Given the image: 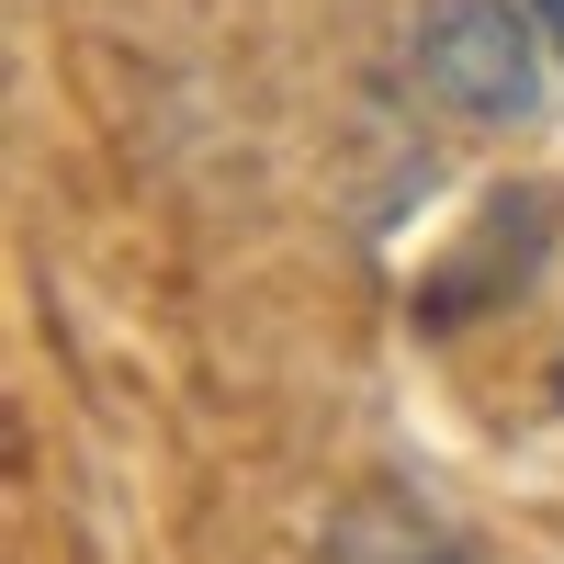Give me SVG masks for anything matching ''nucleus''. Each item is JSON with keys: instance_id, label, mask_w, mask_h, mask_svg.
<instances>
[{"instance_id": "obj_1", "label": "nucleus", "mask_w": 564, "mask_h": 564, "mask_svg": "<svg viewBox=\"0 0 564 564\" xmlns=\"http://www.w3.org/2000/svg\"><path fill=\"white\" fill-rule=\"evenodd\" d=\"M542 12L531 0H430L417 12V79L463 124H531L542 113Z\"/></svg>"}, {"instance_id": "obj_3", "label": "nucleus", "mask_w": 564, "mask_h": 564, "mask_svg": "<svg viewBox=\"0 0 564 564\" xmlns=\"http://www.w3.org/2000/svg\"><path fill=\"white\" fill-rule=\"evenodd\" d=\"M531 12H542V34H553V57H564V0H531Z\"/></svg>"}, {"instance_id": "obj_2", "label": "nucleus", "mask_w": 564, "mask_h": 564, "mask_svg": "<svg viewBox=\"0 0 564 564\" xmlns=\"http://www.w3.org/2000/svg\"><path fill=\"white\" fill-rule=\"evenodd\" d=\"M350 564H475V553H463L441 520H395L384 542H350Z\"/></svg>"}]
</instances>
